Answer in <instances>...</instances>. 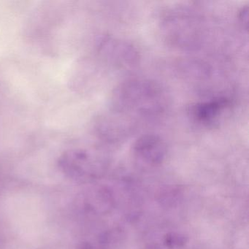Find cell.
Segmentation results:
<instances>
[{"instance_id": "1", "label": "cell", "mask_w": 249, "mask_h": 249, "mask_svg": "<svg viewBox=\"0 0 249 249\" xmlns=\"http://www.w3.org/2000/svg\"><path fill=\"white\" fill-rule=\"evenodd\" d=\"M168 104L167 93L159 83L132 78L121 83L111 97V112L135 127L137 121L162 115Z\"/></svg>"}, {"instance_id": "2", "label": "cell", "mask_w": 249, "mask_h": 249, "mask_svg": "<svg viewBox=\"0 0 249 249\" xmlns=\"http://www.w3.org/2000/svg\"><path fill=\"white\" fill-rule=\"evenodd\" d=\"M161 31L167 42L182 50H195L202 46L205 36L201 17L187 8H172L161 20Z\"/></svg>"}, {"instance_id": "3", "label": "cell", "mask_w": 249, "mask_h": 249, "mask_svg": "<svg viewBox=\"0 0 249 249\" xmlns=\"http://www.w3.org/2000/svg\"><path fill=\"white\" fill-rule=\"evenodd\" d=\"M107 164V160L103 156L86 149L66 151L59 161V164L65 173L81 179L97 178L104 173Z\"/></svg>"}, {"instance_id": "4", "label": "cell", "mask_w": 249, "mask_h": 249, "mask_svg": "<svg viewBox=\"0 0 249 249\" xmlns=\"http://www.w3.org/2000/svg\"><path fill=\"white\" fill-rule=\"evenodd\" d=\"M98 52L108 63L121 69L136 66L139 62L138 49L129 42L110 36H104L97 42Z\"/></svg>"}, {"instance_id": "5", "label": "cell", "mask_w": 249, "mask_h": 249, "mask_svg": "<svg viewBox=\"0 0 249 249\" xmlns=\"http://www.w3.org/2000/svg\"><path fill=\"white\" fill-rule=\"evenodd\" d=\"M232 102L228 97H217L206 101L195 103L189 110L195 123L204 127L218 126L225 115L230 111Z\"/></svg>"}, {"instance_id": "6", "label": "cell", "mask_w": 249, "mask_h": 249, "mask_svg": "<svg viewBox=\"0 0 249 249\" xmlns=\"http://www.w3.org/2000/svg\"><path fill=\"white\" fill-rule=\"evenodd\" d=\"M132 151L139 161L152 167L160 165L167 154L166 142L155 134L141 135L135 141Z\"/></svg>"}, {"instance_id": "7", "label": "cell", "mask_w": 249, "mask_h": 249, "mask_svg": "<svg viewBox=\"0 0 249 249\" xmlns=\"http://www.w3.org/2000/svg\"><path fill=\"white\" fill-rule=\"evenodd\" d=\"M91 196L89 199L90 208L96 213H107L114 208V195L108 188H100Z\"/></svg>"}, {"instance_id": "8", "label": "cell", "mask_w": 249, "mask_h": 249, "mask_svg": "<svg viewBox=\"0 0 249 249\" xmlns=\"http://www.w3.org/2000/svg\"><path fill=\"white\" fill-rule=\"evenodd\" d=\"M189 238L186 234L178 231H170L164 234L160 243H154L149 249H182L186 246Z\"/></svg>"}, {"instance_id": "9", "label": "cell", "mask_w": 249, "mask_h": 249, "mask_svg": "<svg viewBox=\"0 0 249 249\" xmlns=\"http://www.w3.org/2000/svg\"><path fill=\"white\" fill-rule=\"evenodd\" d=\"M183 198V191L178 186H169L161 189L157 195V201L165 208L176 206Z\"/></svg>"}, {"instance_id": "10", "label": "cell", "mask_w": 249, "mask_h": 249, "mask_svg": "<svg viewBox=\"0 0 249 249\" xmlns=\"http://www.w3.org/2000/svg\"><path fill=\"white\" fill-rule=\"evenodd\" d=\"M239 21L243 29L248 30V21H249V7L247 5L243 7L239 13Z\"/></svg>"}]
</instances>
